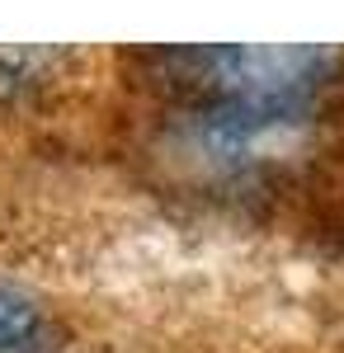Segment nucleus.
<instances>
[{
	"mask_svg": "<svg viewBox=\"0 0 344 353\" xmlns=\"http://www.w3.org/2000/svg\"><path fill=\"white\" fill-rule=\"evenodd\" d=\"M43 349H48L43 311L24 292L0 288V353H43Z\"/></svg>",
	"mask_w": 344,
	"mask_h": 353,
	"instance_id": "1",
	"label": "nucleus"
}]
</instances>
